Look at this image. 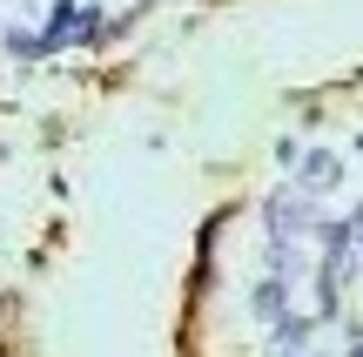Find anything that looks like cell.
I'll return each instance as SVG.
<instances>
[{"instance_id":"1","label":"cell","mask_w":363,"mask_h":357,"mask_svg":"<svg viewBox=\"0 0 363 357\" xmlns=\"http://www.w3.org/2000/svg\"><path fill=\"white\" fill-rule=\"evenodd\" d=\"M330 175H337V162H330V155H310V189H330Z\"/></svg>"}]
</instances>
